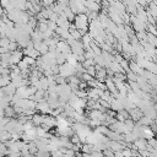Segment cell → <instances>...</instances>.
Returning a JSON list of instances; mask_svg holds the SVG:
<instances>
[{
    "mask_svg": "<svg viewBox=\"0 0 157 157\" xmlns=\"http://www.w3.org/2000/svg\"><path fill=\"white\" fill-rule=\"evenodd\" d=\"M23 58V52H22V48L20 49H16L13 52H11V59H10V65L11 64H18L20 60H22Z\"/></svg>",
    "mask_w": 157,
    "mask_h": 157,
    "instance_id": "cell-6",
    "label": "cell"
},
{
    "mask_svg": "<svg viewBox=\"0 0 157 157\" xmlns=\"http://www.w3.org/2000/svg\"><path fill=\"white\" fill-rule=\"evenodd\" d=\"M129 113H130V118H131L134 121H137V120L144 115V112L140 109V107L132 108L131 110H129Z\"/></svg>",
    "mask_w": 157,
    "mask_h": 157,
    "instance_id": "cell-7",
    "label": "cell"
},
{
    "mask_svg": "<svg viewBox=\"0 0 157 157\" xmlns=\"http://www.w3.org/2000/svg\"><path fill=\"white\" fill-rule=\"evenodd\" d=\"M22 60L28 65V66H32V65H36V58H32L29 55H23Z\"/></svg>",
    "mask_w": 157,
    "mask_h": 157,
    "instance_id": "cell-14",
    "label": "cell"
},
{
    "mask_svg": "<svg viewBox=\"0 0 157 157\" xmlns=\"http://www.w3.org/2000/svg\"><path fill=\"white\" fill-rule=\"evenodd\" d=\"M147 142H148V145L153 146L155 148L157 147V139H155V137H151V139H148V140H147Z\"/></svg>",
    "mask_w": 157,
    "mask_h": 157,
    "instance_id": "cell-26",
    "label": "cell"
},
{
    "mask_svg": "<svg viewBox=\"0 0 157 157\" xmlns=\"http://www.w3.org/2000/svg\"><path fill=\"white\" fill-rule=\"evenodd\" d=\"M101 124H102V120H99V119H90V123H88V125L92 128H97Z\"/></svg>",
    "mask_w": 157,
    "mask_h": 157,
    "instance_id": "cell-21",
    "label": "cell"
},
{
    "mask_svg": "<svg viewBox=\"0 0 157 157\" xmlns=\"http://www.w3.org/2000/svg\"><path fill=\"white\" fill-rule=\"evenodd\" d=\"M123 156H132V151H131L130 148L125 147V148L123 150Z\"/></svg>",
    "mask_w": 157,
    "mask_h": 157,
    "instance_id": "cell-28",
    "label": "cell"
},
{
    "mask_svg": "<svg viewBox=\"0 0 157 157\" xmlns=\"http://www.w3.org/2000/svg\"><path fill=\"white\" fill-rule=\"evenodd\" d=\"M110 109H113L114 112H119V110L124 109V103L121 101H119L118 98H113L110 101Z\"/></svg>",
    "mask_w": 157,
    "mask_h": 157,
    "instance_id": "cell-8",
    "label": "cell"
},
{
    "mask_svg": "<svg viewBox=\"0 0 157 157\" xmlns=\"http://www.w3.org/2000/svg\"><path fill=\"white\" fill-rule=\"evenodd\" d=\"M4 115L7 117V118H15L17 114L15 113V109H13V105H7L5 109H4Z\"/></svg>",
    "mask_w": 157,
    "mask_h": 157,
    "instance_id": "cell-12",
    "label": "cell"
},
{
    "mask_svg": "<svg viewBox=\"0 0 157 157\" xmlns=\"http://www.w3.org/2000/svg\"><path fill=\"white\" fill-rule=\"evenodd\" d=\"M36 130H37V136H38V137L44 136V135H45V132H47V131H45L40 125H39V126H37V129H36Z\"/></svg>",
    "mask_w": 157,
    "mask_h": 157,
    "instance_id": "cell-23",
    "label": "cell"
},
{
    "mask_svg": "<svg viewBox=\"0 0 157 157\" xmlns=\"http://www.w3.org/2000/svg\"><path fill=\"white\" fill-rule=\"evenodd\" d=\"M10 82H11L10 75H2V76H0V87H4V86H6Z\"/></svg>",
    "mask_w": 157,
    "mask_h": 157,
    "instance_id": "cell-13",
    "label": "cell"
},
{
    "mask_svg": "<svg viewBox=\"0 0 157 157\" xmlns=\"http://www.w3.org/2000/svg\"><path fill=\"white\" fill-rule=\"evenodd\" d=\"M130 22L132 25V28L135 29V32H140V31H146V25L144 21H141L136 15H130Z\"/></svg>",
    "mask_w": 157,
    "mask_h": 157,
    "instance_id": "cell-3",
    "label": "cell"
},
{
    "mask_svg": "<svg viewBox=\"0 0 157 157\" xmlns=\"http://www.w3.org/2000/svg\"><path fill=\"white\" fill-rule=\"evenodd\" d=\"M27 87H28V86H21V87H17V90H16V94H17L20 98H28V97H29V93H28Z\"/></svg>",
    "mask_w": 157,
    "mask_h": 157,
    "instance_id": "cell-11",
    "label": "cell"
},
{
    "mask_svg": "<svg viewBox=\"0 0 157 157\" xmlns=\"http://www.w3.org/2000/svg\"><path fill=\"white\" fill-rule=\"evenodd\" d=\"M56 50H59V52H61V53H64V54H70V53H72V52H71V47L69 45V43H67L65 39H60V40L58 42V44H56Z\"/></svg>",
    "mask_w": 157,
    "mask_h": 157,
    "instance_id": "cell-5",
    "label": "cell"
},
{
    "mask_svg": "<svg viewBox=\"0 0 157 157\" xmlns=\"http://www.w3.org/2000/svg\"><path fill=\"white\" fill-rule=\"evenodd\" d=\"M37 28H38L39 31H42V32H45V31L48 29V20L44 21V22H39V21H38V23H37Z\"/></svg>",
    "mask_w": 157,
    "mask_h": 157,
    "instance_id": "cell-16",
    "label": "cell"
},
{
    "mask_svg": "<svg viewBox=\"0 0 157 157\" xmlns=\"http://www.w3.org/2000/svg\"><path fill=\"white\" fill-rule=\"evenodd\" d=\"M59 75L64 76V77H69L71 75H76V69H75V65H71L70 63L65 61L64 64L59 65Z\"/></svg>",
    "mask_w": 157,
    "mask_h": 157,
    "instance_id": "cell-2",
    "label": "cell"
},
{
    "mask_svg": "<svg viewBox=\"0 0 157 157\" xmlns=\"http://www.w3.org/2000/svg\"><path fill=\"white\" fill-rule=\"evenodd\" d=\"M147 42L151 43L152 45H155V47L157 48V36H155V34L147 32Z\"/></svg>",
    "mask_w": 157,
    "mask_h": 157,
    "instance_id": "cell-15",
    "label": "cell"
},
{
    "mask_svg": "<svg viewBox=\"0 0 157 157\" xmlns=\"http://www.w3.org/2000/svg\"><path fill=\"white\" fill-rule=\"evenodd\" d=\"M126 77H128V80H130V81H137L139 75L135 74V72H132L131 70H129V71H126Z\"/></svg>",
    "mask_w": 157,
    "mask_h": 157,
    "instance_id": "cell-18",
    "label": "cell"
},
{
    "mask_svg": "<svg viewBox=\"0 0 157 157\" xmlns=\"http://www.w3.org/2000/svg\"><path fill=\"white\" fill-rule=\"evenodd\" d=\"M38 50H39L40 55H44L45 53H48V52H49V47H48L44 42H42V43H40V45H39V49H38Z\"/></svg>",
    "mask_w": 157,
    "mask_h": 157,
    "instance_id": "cell-17",
    "label": "cell"
},
{
    "mask_svg": "<svg viewBox=\"0 0 157 157\" xmlns=\"http://www.w3.org/2000/svg\"><path fill=\"white\" fill-rule=\"evenodd\" d=\"M0 18H1V16H0Z\"/></svg>",
    "mask_w": 157,
    "mask_h": 157,
    "instance_id": "cell-31",
    "label": "cell"
},
{
    "mask_svg": "<svg viewBox=\"0 0 157 157\" xmlns=\"http://www.w3.org/2000/svg\"><path fill=\"white\" fill-rule=\"evenodd\" d=\"M86 72L90 74L91 76L96 77V65H90V66H87V67H86Z\"/></svg>",
    "mask_w": 157,
    "mask_h": 157,
    "instance_id": "cell-19",
    "label": "cell"
},
{
    "mask_svg": "<svg viewBox=\"0 0 157 157\" xmlns=\"http://www.w3.org/2000/svg\"><path fill=\"white\" fill-rule=\"evenodd\" d=\"M58 18H59V15H58L56 12H54V11H53V13L50 15L49 20H50V21H54V22H56V21H58Z\"/></svg>",
    "mask_w": 157,
    "mask_h": 157,
    "instance_id": "cell-27",
    "label": "cell"
},
{
    "mask_svg": "<svg viewBox=\"0 0 157 157\" xmlns=\"http://www.w3.org/2000/svg\"><path fill=\"white\" fill-rule=\"evenodd\" d=\"M0 40H1V37H0Z\"/></svg>",
    "mask_w": 157,
    "mask_h": 157,
    "instance_id": "cell-30",
    "label": "cell"
},
{
    "mask_svg": "<svg viewBox=\"0 0 157 157\" xmlns=\"http://www.w3.org/2000/svg\"><path fill=\"white\" fill-rule=\"evenodd\" d=\"M10 39L7 38V37H1V40H0V47H6L7 48V45L10 44Z\"/></svg>",
    "mask_w": 157,
    "mask_h": 157,
    "instance_id": "cell-22",
    "label": "cell"
},
{
    "mask_svg": "<svg viewBox=\"0 0 157 157\" xmlns=\"http://www.w3.org/2000/svg\"><path fill=\"white\" fill-rule=\"evenodd\" d=\"M2 90H4V92H5V94H11V96H13L15 93H16V90H17V87L13 85V82L11 81L10 83H7L6 86H4L2 87Z\"/></svg>",
    "mask_w": 157,
    "mask_h": 157,
    "instance_id": "cell-10",
    "label": "cell"
},
{
    "mask_svg": "<svg viewBox=\"0 0 157 157\" xmlns=\"http://www.w3.org/2000/svg\"><path fill=\"white\" fill-rule=\"evenodd\" d=\"M74 25L76 26L77 29H87L88 31V25H90L88 16L86 13H83V12L76 13L75 18H74Z\"/></svg>",
    "mask_w": 157,
    "mask_h": 157,
    "instance_id": "cell-1",
    "label": "cell"
},
{
    "mask_svg": "<svg viewBox=\"0 0 157 157\" xmlns=\"http://www.w3.org/2000/svg\"><path fill=\"white\" fill-rule=\"evenodd\" d=\"M82 64H83L85 67H87V66H90V65H94V60H93V59H85V61H83Z\"/></svg>",
    "mask_w": 157,
    "mask_h": 157,
    "instance_id": "cell-25",
    "label": "cell"
},
{
    "mask_svg": "<svg viewBox=\"0 0 157 157\" xmlns=\"http://www.w3.org/2000/svg\"><path fill=\"white\" fill-rule=\"evenodd\" d=\"M108 1H110V0H108Z\"/></svg>",
    "mask_w": 157,
    "mask_h": 157,
    "instance_id": "cell-32",
    "label": "cell"
},
{
    "mask_svg": "<svg viewBox=\"0 0 157 157\" xmlns=\"http://www.w3.org/2000/svg\"><path fill=\"white\" fill-rule=\"evenodd\" d=\"M31 120L33 121V124L36 125V126H39V125H42L43 124V120H44V114H42V113H34L32 117H31Z\"/></svg>",
    "mask_w": 157,
    "mask_h": 157,
    "instance_id": "cell-9",
    "label": "cell"
},
{
    "mask_svg": "<svg viewBox=\"0 0 157 157\" xmlns=\"http://www.w3.org/2000/svg\"><path fill=\"white\" fill-rule=\"evenodd\" d=\"M6 52H9V49H7L6 47H0V54H4V53H6Z\"/></svg>",
    "mask_w": 157,
    "mask_h": 157,
    "instance_id": "cell-29",
    "label": "cell"
},
{
    "mask_svg": "<svg viewBox=\"0 0 157 157\" xmlns=\"http://www.w3.org/2000/svg\"><path fill=\"white\" fill-rule=\"evenodd\" d=\"M36 109L42 114H52V110H53V108L49 105V103L45 99L42 102H38L36 105Z\"/></svg>",
    "mask_w": 157,
    "mask_h": 157,
    "instance_id": "cell-4",
    "label": "cell"
},
{
    "mask_svg": "<svg viewBox=\"0 0 157 157\" xmlns=\"http://www.w3.org/2000/svg\"><path fill=\"white\" fill-rule=\"evenodd\" d=\"M17 66L21 69V71H22V70H26V69H29V66H28L23 60H20V61H18V64H17Z\"/></svg>",
    "mask_w": 157,
    "mask_h": 157,
    "instance_id": "cell-24",
    "label": "cell"
},
{
    "mask_svg": "<svg viewBox=\"0 0 157 157\" xmlns=\"http://www.w3.org/2000/svg\"><path fill=\"white\" fill-rule=\"evenodd\" d=\"M7 49L10 50V52H13V50H16V49H20V47H18V43L17 42H10V44L7 45Z\"/></svg>",
    "mask_w": 157,
    "mask_h": 157,
    "instance_id": "cell-20",
    "label": "cell"
}]
</instances>
